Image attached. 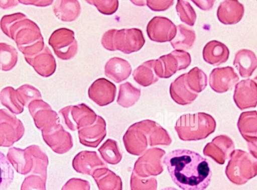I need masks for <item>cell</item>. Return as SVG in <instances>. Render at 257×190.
Wrapping results in <instances>:
<instances>
[{
	"label": "cell",
	"instance_id": "39",
	"mask_svg": "<svg viewBox=\"0 0 257 190\" xmlns=\"http://www.w3.org/2000/svg\"><path fill=\"white\" fill-rule=\"evenodd\" d=\"M176 10L182 22L190 26H194L197 15L193 8L188 2L177 1Z\"/></svg>",
	"mask_w": 257,
	"mask_h": 190
},
{
	"label": "cell",
	"instance_id": "12",
	"mask_svg": "<svg viewBox=\"0 0 257 190\" xmlns=\"http://www.w3.org/2000/svg\"><path fill=\"white\" fill-rule=\"evenodd\" d=\"M24 133L25 128L20 119L6 109H0V146H12Z\"/></svg>",
	"mask_w": 257,
	"mask_h": 190
},
{
	"label": "cell",
	"instance_id": "4",
	"mask_svg": "<svg viewBox=\"0 0 257 190\" xmlns=\"http://www.w3.org/2000/svg\"><path fill=\"white\" fill-rule=\"evenodd\" d=\"M216 127V121L211 115L198 112L181 116L174 128L180 140L191 141L206 138L215 131Z\"/></svg>",
	"mask_w": 257,
	"mask_h": 190
},
{
	"label": "cell",
	"instance_id": "6",
	"mask_svg": "<svg viewBox=\"0 0 257 190\" xmlns=\"http://www.w3.org/2000/svg\"><path fill=\"white\" fill-rule=\"evenodd\" d=\"M229 158L225 173L231 182L243 184L256 175V159L250 154L241 149H234Z\"/></svg>",
	"mask_w": 257,
	"mask_h": 190
},
{
	"label": "cell",
	"instance_id": "17",
	"mask_svg": "<svg viewBox=\"0 0 257 190\" xmlns=\"http://www.w3.org/2000/svg\"><path fill=\"white\" fill-rule=\"evenodd\" d=\"M233 140L228 136L221 135L215 137L211 142L208 143L204 147L203 153L219 164H223L229 158L234 149Z\"/></svg>",
	"mask_w": 257,
	"mask_h": 190
},
{
	"label": "cell",
	"instance_id": "38",
	"mask_svg": "<svg viewBox=\"0 0 257 190\" xmlns=\"http://www.w3.org/2000/svg\"><path fill=\"white\" fill-rule=\"evenodd\" d=\"M14 179V170L5 154L0 151V190H6Z\"/></svg>",
	"mask_w": 257,
	"mask_h": 190
},
{
	"label": "cell",
	"instance_id": "21",
	"mask_svg": "<svg viewBox=\"0 0 257 190\" xmlns=\"http://www.w3.org/2000/svg\"><path fill=\"white\" fill-rule=\"evenodd\" d=\"M106 122L100 116H97L95 122L92 125L78 130L80 143L83 145L97 147L106 135Z\"/></svg>",
	"mask_w": 257,
	"mask_h": 190
},
{
	"label": "cell",
	"instance_id": "37",
	"mask_svg": "<svg viewBox=\"0 0 257 190\" xmlns=\"http://www.w3.org/2000/svg\"><path fill=\"white\" fill-rule=\"evenodd\" d=\"M186 83L191 90L198 93L203 90L207 85V75L203 70L195 67L187 73Z\"/></svg>",
	"mask_w": 257,
	"mask_h": 190
},
{
	"label": "cell",
	"instance_id": "32",
	"mask_svg": "<svg viewBox=\"0 0 257 190\" xmlns=\"http://www.w3.org/2000/svg\"><path fill=\"white\" fill-rule=\"evenodd\" d=\"M154 62L155 59L146 61L134 70L133 76L139 84L146 87L158 81L154 69Z\"/></svg>",
	"mask_w": 257,
	"mask_h": 190
},
{
	"label": "cell",
	"instance_id": "28",
	"mask_svg": "<svg viewBox=\"0 0 257 190\" xmlns=\"http://www.w3.org/2000/svg\"><path fill=\"white\" fill-rule=\"evenodd\" d=\"M91 176L99 190H122L121 178L107 167L96 169Z\"/></svg>",
	"mask_w": 257,
	"mask_h": 190
},
{
	"label": "cell",
	"instance_id": "35",
	"mask_svg": "<svg viewBox=\"0 0 257 190\" xmlns=\"http://www.w3.org/2000/svg\"><path fill=\"white\" fill-rule=\"evenodd\" d=\"M18 54L17 49L7 43L0 42V70H11L17 64Z\"/></svg>",
	"mask_w": 257,
	"mask_h": 190
},
{
	"label": "cell",
	"instance_id": "42",
	"mask_svg": "<svg viewBox=\"0 0 257 190\" xmlns=\"http://www.w3.org/2000/svg\"><path fill=\"white\" fill-rule=\"evenodd\" d=\"M46 180L40 175L30 174L23 180L21 190H46Z\"/></svg>",
	"mask_w": 257,
	"mask_h": 190
},
{
	"label": "cell",
	"instance_id": "51",
	"mask_svg": "<svg viewBox=\"0 0 257 190\" xmlns=\"http://www.w3.org/2000/svg\"><path fill=\"white\" fill-rule=\"evenodd\" d=\"M161 190H179L175 187L172 186H168L161 189Z\"/></svg>",
	"mask_w": 257,
	"mask_h": 190
},
{
	"label": "cell",
	"instance_id": "24",
	"mask_svg": "<svg viewBox=\"0 0 257 190\" xmlns=\"http://www.w3.org/2000/svg\"><path fill=\"white\" fill-rule=\"evenodd\" d=\"M244 13L242 4L236 0L224 1L217 10L218 20L224 25H234L242 19Z\"/></svg>",
	"mask_w": 257,
	"mask_h": 190
},
{
	"label": "cell",
	"instance_id": "19",
	"mask_svg": "<svg viewBox=\"0 0 257 190\" xmlns=\"http://www.w3.org/2000/svg\"><path fill=\"white\" fill-rule=\"evenodd\" d=\"M233 99L240 110L255 108L257 104V85L255 81L246 79L237 83L235 85Z\"/></svg>",
	"mask_w": 257,
	"mask_h": 190
},
{
	"label": "cell",
	"instance_id": "45",
	"mask_svg": "<svg viewBox=\"0 0 257 190\" xmlns=\"http://www.w3.org/2000/svg\"><path fill=\"white\" fill-rule=\"evenodd\" d=\"M61 190H90V185L86 180L73 177L65 183Z\"/></svg>",
	"mask_w": 257,
	"mask_h": 190
},
{
	"label": "cell",
	"instance_id": "26",
	"mask_svg": "<svg viewBox=\"0 0 257 190\" xmlns=\"http://www.w3.org/2000/svg\"><path fill=\"white\" fill-rule=\"evenodd\" d=\"M202 55L206 62L213 66H218L227 61L229 56V50L223 43L211 40L204 46Z\"/></svg>",
	"mask_w": 257,
	"mask_h": 190
},
{
	"label": "cell",
	"instance_id": "23",
	"mask_svg": "<svg viewBox=\"0 0 257 190\" xmlns=\"http://www.w3.org/2000/svg\"><path fill=\"white\" fill-rule=\"evenodd\" d=\"M25 59L42 77H49L55 72V59L49 48L46 45L40 53L32 58Z\"/></svg>",
	"mask_w": 257,
	"mask_h": 190
},
{
	"label": "cell",
	"instance_id": "11",
	"mask_svg": "<svg viewBox=\"0 0 257 190\" xmlns=\"http://www.w3.org/2000/svg\"><path fill=\"white\" fill-rule=\"evenodd\" d=\"M165 153V151L158 147L147 149L135 162L133 172L143 178L161 174L164 169L162 158Z\"/></svg>",
	"mask_w": 257,
	"mask_h": 190
},
{
	"label": "cell",
	"instance_id": "25",
	"mask_svg": "<svg viewBox=\"0 0 257 190\" xmlns=\"http://www.w3.org/2000/svg\"><path fill=\"white\" fill-rule=\"evenodd\" d=\"M187 73L177 77L170 86V94L172 99L177 104L185 106L191 104L198 94L191 90L186 83Z\"/></svg>",
	"mask_w": 257,
	"mask_h": 190
},
{
	"label": "cell",
	"instance_id": "5",
	"mask_svg": "<svg viewBox=\"0 0 257 190\" xmlns=\"http://www.w3.org/2000/svg\"><path fill=\"white\" fill-rule=\"evenodd\" d=\"M101 42L109 51L119 50L131 54L139 51L144 45L145 39L142 30L138 28L112 29L104 33Z\"/></svg>",
	"mask_w": 257,
	"mask_h": 190
},
{
	"label": "cell",
	"instance_id": "22",
	"mask_svg": "<svg viewBox=\"0 0 257 190\" xmlns=\"http://www.w3.org/2000/svg\"><path fill=\"white\" fill-rule=\"evenodd\" d=\"M73 169L78 173L91 175L97 168L107 167L95 151L84 150L78 153L72 160Z\"/></svg>",
	"mask_w": 257,
	"mask_h": 190
},
{
	"label": "cell",
	"instance_id": "33",
	"mask_svg": "<svg viewBox=\"0 0 257 190\" xmlns=\"http://www.w3.org/2000/svg\"><path fill=\"white\" fill-rule=\"evenodd\" d=\"M141 94L140 88L135 87L129 82H125L119 85L117 103L123 108H129L139 101Z\"/></svg>",
	"mask_w": 257,
	"mask_h": 190
},
{
	"label": "cell",
	"instance_id": "46",
	"mask_svg": "<svg viewBox=\"0 0 257 190\" xmlns=\"http://www.w3.org/2000/svg\"><path fill=\"white\" fill-rule=\"evenodd\" d=\"M174 3V1H146L147 6L152 11H164L170 8Z\"/></svg>",
	"mask_w": 257,
	"mask_h": 190
},
{
	"label": "cell",
	"instance_id": "1",
	"mask_svg": "<svg viewBox=\"0 0 257 190\" xmlns=\"http://www.w3.org/2000/svg\"><path fill=\"white\" fill-rule=\"evenodd\" d=\"M163 163L174 183L182 190H205L210 184L212 172L206 158L187 149L169 152Z\"/></svg>",
	"mask_w": 257,
	"mask_h": 190
},
{
	"label": "cell",
	"instance_id": "31",
	"mask_svg": "<svg viewBox=\"0 0 257 190\" xmlns=\"http://www.w3.org/2000/svg\"><path fill=\"white\" fill-rule=\"evenodd\" d=\"M176 27V35L170 41L172 47L175 50L185 51L190 49L196 39L194 30L183 24H179Z\"/></svg>",
	"mask_w": 257,
	"mask_h": 190
},
{
	"label": "cell",
	"instance_id": "2",
	"mask_svg": "<svg viewBox=\"0 0 257 190\" xmlns=\"http://www.w3.org/2000/svg\"><path fill=\"white\" fill-rule=\"evenodd\" d=\"M122 140L126 151L136 156L143 154L149 145H169L172 142L167 130L151 120H144L131 125Z\"/></svg>",
	"mask_w": 257,
	"mask_h": 190
},
{
	"label": "cell",
	"instance_id": "3",
	"mask_svg": "<svg viewBox=\"0 0 257 190\" xmlns=\"http://www.w3.org/2000/svg\"><path fill=\"white\" fill-rule=\"evenodd\" d=\"M7 157L18 173L37 174L47 179L48 157L39 146L32 145L25 149L13 147Z\"/></svg>",
	"mask_w": 257,
	"mask_h": 190
},
{
	"label": "cell",
	"instance_id": "7",
	"mask_svg": "<svg viewBox=\"0 0 257 190\" xmlns=\"http://www.w3.org/2000/svg\"><path fill=\"white\" fill-rule=\"evenodd\" d=\"M3 33L15 41L17 48L31 45L43 39L38 25L25 15L10 24Z\"/></svg>",
	"mask_w": 257,
	"mask_h": 190
},
{
	"label": "cell",
	"instance_id": "29",
	"mask_svg": "<svg viewBox=\"0 0 257 190\" xmlns=\"http://www.w3.org/2000/svg\"><path fill=\"white\" fill-rule=\"evenodd\" d=\"M233 64L241 77H250L257 67V59L255 53L246 49L239 50L235 54Z\"/></svg>",
	"mask_w": 257,
	"mask_h": 190
},
{
	"label": "cell",
	"instance_id": "50",
	"mask_svg": "<svg viewBox=\"0 0 257 190\" xmlns=\"http://www.w3.org/2000/svg\"><path fill=\"white\" fill-rule=\"evenodd\" d=\"M131 2L137 6H144L145 5V2L144 1H131Z\"/></svg>",
	"mask_w": 257,
	"mask_h": 190
},
{
	"label": "cell",
	"instance_id": "48",
	"mask_svg": "<svg viewBox=\"0 0 257 190\" xmlns=\"http://www.w3.org/2000/svg\"><path fill=\"white\" fill-rule=\"evenodd\" d=\"M200 9L204 11H208L212 9L215 1H191Z\"/></svg>",
	"mask_w": 257,
	"mask_h": 190
},
{
	"label": "cell",
	"instance_id": "43",
	"mask_svg": "<svg viewBox=\"0 0 257 190\" xmlns=\"http://www.w3.org/2000/svg\"><path fill=\"white\" fill-rule=\"evenodd\" d=\"M86 2L97 8L101 14L110 15L117 11L119 3L118 1H86Z\"/></svg>",
	"mask_w": 257,
	"mask_h": 190
},
{
	"label": "cell",
	"instance_id": "40",
	"mask_svg": "<svg viewBox=\"0 0 257 190\" xmlns=\"http://www.w3.org/2000/svg\"><path fill=\"white\" fill-rule=\"evenodd\" d=\"M16 91L22 104L27 107L32 101L42 99L40 91L30 84H23L18 87Z\"/></svg>",
	"mask_w": 257,
	"mask_h": 190
},
{
	"label": "cell",
	"instance_id": "44",
	"mask_svg": "<svg viewBox=\"0 0 257 190\" xmlns=\"http://www.w3.org/2000/svg\"><path fill=\"white\" fill-rule=\"evenodd\" d=\"M45 46L44 39H43L31 45L18 48V49L24 55V58H30L40 53Z\"/></svg>",
	"mask_w": 257,
	"mask_h": 190
},
{
	"label": "cell",
	"instance_id": "15",
	"mask_svg": "<svg viewBox=\"0 0 257 190\" xmlns=\"http://www.w3.org/2000/svg\"><path fill=\"white\" fill-rule=\"evenodd\" d=\"M146 31L151 40L163 43L170 42L174 39L176 34L177 27L168 18L155 16L149 22Z\"/></svg>",
	"mask_w": 257,
	"mask_h": 190
},
{
	"label": "cell",
	"instance_id": "20",
	"mask_svg": "<svg viewBox=\"0 0 257 190\" xmlns=\"http://www.w3.org/2000/svg\"><path fill=\"white\" fill-rule=\"evenodd\" d=\"M116 87L109 80L100 78L95 80L88 90L89 98L100 107L112 103L115 98Z\"/></svg>",
	"mask_w": 257,
	"mask_h": 190
},
{
	"label": "cell",
	"instance_id": "16",
	"mask_svg": "<svg viewBox=\"0 0 257 190\" xmlns=\"http://www.w3.org/2000/svg\"><path fill=\"white\" fill-rule=\"evenodd\" d=\"M237 126L241 135L247 143L250 154L256 159V111L242 112L239 116Z\"/></svg>",
	"mask_w": 257,
	"mask_h": 190
},
{
	"label": "cell",
	"instance_id": "36",
	"mask_svg": "<svg viewBox=\"0 0 257 190\" xmlns=\"http://www.w3.org/2000/svg\"><path fill=\"white\" fill-rule=\"evenodd\" d=\"M102 158L106 163L115 165L122 159L117 142L111 139H107L98 149Z\"/></svg>",
	"mask_w": 257,
	"mask_h": 190
},
{
	"label": "cell",
	"instance_id": "47",
	"mask_svg": "<svg viewBox=\"0 0 257 190\" xmlns=\"http://www.w3.org/2000/svg\"><path fill=\"white\" fill-rule=\"evenodd\" d=\"M21 4L26 5H33L37 7H46L52 4L53 1H18Z\"/></svg>",
	"mask_w": 257,
	"mask_h": 190
},
{
	"label": "cell",
	"instance_id": "49",
	"mask_svg": "<svg viewBox=\"0 0 257 190\" xmlns=\"http://www.w3.org/2000/svg\"><path fill=\"white\" fill-rule=\"evenodd\" d=\"M18 1H0V8L3 9H9L17 6L19 4Z\"/></svg>",
	"mask_w": 257,
	"mask_h": 190
},
{
	"label": "cell",
	"instance_id": "41",
	"mask_svg": "<svg viewBox=\"0 0 257 190\" xmlns=\"http://www.w3.org/2000/svg\"><path fill=\"white\" fill-rule=\"evenodd\" d=\"M130 186L131 190H156L157 181L155 177H141L132 172Z\"/></svg>",
	"mask_w": 257,
	"mask_h": 190
},
{
	"label": "cell",
	"instance_id": "14",
	"mask_svg": "<svg viewBox=\"0 0 257 190\" xmlns=\"http://www.w3.org/2000/svg\"><path fill=\"white\" fill-rule=\"evenodd\" d=\"M41 132L44 142L57 154L66 153L73 146L71 135L64 129L60 123Z\"/></svg>",
	"mask_w": 257,
	"mask_h": 190
},
{
	"label": "cell",
	"instance_id": "34",
	"mask_svg": "<svg viewBox=\"0 0 257 190\" xmlns=\"http://www.w3.org/2000/svg\"><path fill=\"white\" fill-rule=\"evenodd\" d=\"M0 102L10 112L16 115L21 114L24 106L21 103L16 90L12 86H7L0 92Z\"/></svg>",
	"mask_w": 257,
	"mask_h": 190
},
{
	"label": "cell",
	"instance_id": "18",
	"mask_svg": "<svg viewBox=\"0 0 257 190\" xmlns=\"http://www.w3.org/2000/svg\"><path fill=\"white\" fill-rule=\"evenodd\" d=\"M239 77L231 66L214 68L209 75V83L214 91L222 93L231 90Z\"/></svg>",
	"mask_w": 257,
	"mask_h": 190
},
{
	"label": "cell",
	"instance_id": "13",
	"mask_svg": "<svg viewBox=\"0 0 257 190\" xmlns=\"http://www.w3.org/2000/svg\"><path fill=\"white\" fill-rule=\"evenodd\" d=\"M28 108L36 127L41 131L47 130L60 123L58 114L42 99L32 101Z\"/></svg>",
	"mask_w": 257,
	"mask_h": 190
},
{
	"label": "cell",
	"instance_id": "9",
	"mask_svg": "<svg viewBox=\"0 0 257 190\" xmlns=\"http://www.w3.org/2000/svg\"><path fill=\"white\" fill-rule=\"evenodd\" d=\"M59 113L66 126L71 131L93 125L97 116L94 111L84 103L66 106L61 109Z\"/></svg>",
	"mask_w": 257,
	"mask_h": 190
},
{
	"label": "cell",
	"instance_id": "27",
	"mask_svg": "<svg viewBox=\"0 0 257 190\" xmlns=\"http://www.w3.org/2000/svg\"><path fill=\"white\" fill-rule=\"evenodd\" d=\"M132 70L131 65L127 61L117 57L109 59L104 66L105 76L116 83L126 80Z\"/></svg>",
	"mask_w": 257,
	"mask_h": 190
},
{
	"label": "cell",
	"instance_id": "30",
	"mask_svg": "<svg viewBox=\"0 0 257 190\" xmlns=\"http://www.w3.org/2000/svg\"><path fill=\"white\" fill-rule=\"evenodd\" d=\"M53 10L61 21L72 22L79 16L81 7L77 1H56L53 5Z\"/></svg>",
	"mask_w": 257,
	"mask_h": 190
},
{
	"label": "cell",
	"instance_id": "10",
	"mask_svg": "<svg viewBox=\"0 0 257 190\" xmlns=\"http://www.w3.org/2000/svg\"><path fill=\"white\" fill-rule=\"evenodd\" d=\"M48 43L55 55L62 60L70 59L77 52L78 44L74 32L66 28L55 30L49 37Z\"/></svg>",
	"mask_w": 257,
	"mask_h": 190
},
{
	"label": "cell",
	"instance_id": "8",
	"mask_svg": "<svg viewBox=\"0 0 257 190\" xmlns=\"http://www.w3.org/2000/svg\"><path fill=\"white\" fill-rule=\"evenodd\" d=\"M191 62V58L188 52L175 50L155 59L154 69L159 78H168L177 71L186 69Z\"/></svg>",
	"mask_w": 257,
	"mask_h": 190
}]
</instances>
